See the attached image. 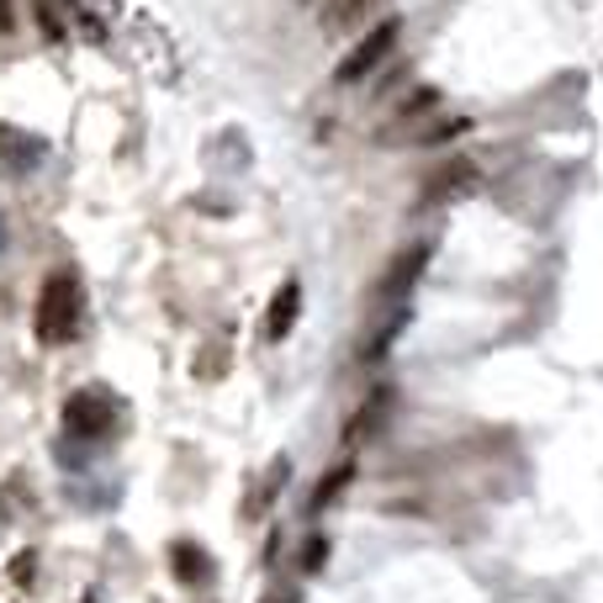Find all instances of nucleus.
<instances>
[{"label":"nucleus","instance_id":"obj_1","mask_svg":"<svg viewBox=\"0 0 603 603\" xmlns=\"http://www.w3.org/2000/svg\"><path fill=\"white\" fill-rule=\"evenodd\" d=\"M38 339L42 344H70L75 334H80V281L70 276V271H53L38 291Z\"/></svg>","mask_w":603,"mask_h":603},{"label":"nucleus","instance_id":"obj_2","mask_svg":"<svg viewBox=\"0 0 603 603\" xmlns=\"http://www.w3.org/2000/svg\"><path fill=\"white\" fill-rule=\"evenodd\" d=\"M398 33H402V22L398 16H387V22H376L370 33H365L344 59H339V70H334V85H361L365 75H376L387 59H392V48H398Z\"/></svg>","mask_w":603,"mask_h":603},{"label":"nucleus","instance_id":"obj_3","mask_svg":"<svg viewBox=\"0 0 603 603\" xmlns=\"http://www.w3.org/2000/svg\"><path fill=\"white\" fill-rule=\"evenodd\" d=\"M64 429L80 435V440L106 435V429H112V402L101 398V392H75V398L64 402Z\"/></svg>","mask_w":603,"mask_h":603},{"label":"nucleus","instance_id":"obj_4","mask_svg":"<svg viewBox=\"0 0 603 603\" xmlns=\"http://www.w3.org/2000/svg\"><path fill=\"white\" fill-rule=\"evenodd\" d=\"M435 260V243L418 239L413 249H402L398 260L387 265V276H381V297H407L413 286H418V276H424V265Z\"/></svg>","mask_w":603,"mask_h":603},{"label":"nucleus","instance_id":"obj_5","mask_svg":"<svg viewBox=\"0 0 603 603\" xmlns=\"http://www.w3.org/2000/svg\"><path fill=\"white\" fill-rule=\"evenodd\" d=\"M297 313H302V281H281V291H276L271 307H265V339L281 344L286 334L297 328Z\"/></svg>","mask_w":603,"mask_h":603},{"label":"nucleus","instance_id":"obj_6","mask_svg":"<svg viewBox=\"0 0 603 603\" xmlns=\"http://www.w3.org/2000/svg\"><path fill=\"white\" fill-rule=\"evenodd\" d=\"M387 407H392V387H376L370 398L355 407V418H350V429H344V444H361L370 440L376 429H381V418H387Z\"/></svg>","mask_w":603,"mask_h":603},{"label":"nucleus","instance_id":"obj_7","mask_svg":"<svg viewBox=\"0 0 603 603\" xmlns=\"http://www.w3.org/2000/svg\"><path fill=\"white\" fill-rule=\"evenodd\" d=\"M472 180H477V169H472L466 160H455V164H444L440 175H429V186H424V197H418V201H424V206H435V201H450V197H461Z\"/></svg>","mask_w":603,"mask_h":603},{"label":"nucleus","instance_id":"obj_8","mask_svg":"<svg viewBox=\"0 0 603 603\" xmlns=\"http://www.w3.org/2000/svg\"><path fill=\"white\" fill-rule=\"evenodd\" d=\"M169 566H175V577H180V582H191V588L212 577V562L201 556V545H191V540H180V545L169 551Z\"/></svg>","mask_w":603,"mask_h":603},{"label":"nucleus","instance_id":"obj_9","mask_svg":"<svg viewBox=\"0 0 603 603\" xmlns=\"http://www.w3.org/2000/svg\"><path fill=\"white\" fill-rule=\"evenodd\" d=\"M350 477H355V466H350V461H344V466H334V472L313 487V514H323V508H328V503H334V498L350 487Z\"/></svg>","mask_w":603,"mask_h":603},{"label":"nucleus","instance_id":"obj_10","mask_svg":"<svg viewBox=\"0 0 603 603\" xmlns=\"http://www.w3.org/2000/svg\"><path fill=\"white\" fill-rule=\"evenodd\" d=\"M370 5H376V0H334V5H323V22H328V27H355V22H365Z\"/></svg>","mask_w":603,"mask_h":603},{"label":"nucleus","instance_id":"obj_11","mask_svg":"<svg viewBox=\"0 0 603 603\" xmlns=\"http://www.w3.org/2000/svg\"><path fill=\"white\" fill-rule=\"evenodd\" d=\"M455 133H466V117H444V122H435L429 133H418L424 143H444V138H455Z\"/></svg>","mask_w":603,"mask_h":603},{"label":"nucleus","instance_id":"obj_12","mask_svg":"<svg viewBox=\"0 0 603 603\" xmlns=\"http://www.w3.org/2000/svg\"><path fill=\"white\" fill-rule=\"evenodd\" d=\"M323 562H328V540L313 535V540H307V551H302V566H307V571H318Z\"/></svg>","mask_w":603,"mask_h":603},{"label":"nucleus","instance_id":"obj_13","mask_svg":"<svg viewBox=\"0 0 603 603\" xmlns=\"http://www.w3.org/2000/svg\"><path fill=\"white\" fill-rule=\"evenodd\" d=\"M11 577H16V582H27V577H33V556H16V566H11Z\"/></svg>","mask_w":603,"mask_h":603},{"label":"nucleus","instance_id":"obj_14","mask_svg":"<svg viewBox=\"0 0 603 603\" xmlns=\"http://www.w3.org/2000/svg\"><path fill=\"white\" fill-rule=\"evenodd\" d=\"M11 27H16V22H11V5H5V0H0V38H5V33H11Z\"/></svg>","mask_w":603,"mask_h":603},{"label":"nucleus","instance_id":"obj_15","mask_svg":"<svg viewBox=\"0 0 603 603\" xmlns=\"http://www.w3.org/2000/svg\"><path fill=\"white\" fill-rule=\"evenodd\" d=\"M271 603H291V599H271Z\"/></svg>","mask_w":603,"mask_h":603},{"label":"nucleus","instance_id":"obj_16","mask_svg":"<svg viewBox=\"0 0 603 603\" xmlns=\"http://www.w3.org/2000/svg\"><path fill=\"white\" fill-rule=\"evenodd\" d=\"M85 603H96V599H85Z\"/></svg>","mask_w":603,"mask_h":603},{"label":"nucleus","instance_id":"obj_17","mask_svg":"<svg viewBox=\"0 0 603 603\" xmlns=\"http://www.w3.org/2000/svg\"><path fill=\"white\" fill-rule=\"evenodd\" d=\"M307 5H313V0H307Z\"/></svg>","mask_w":603,"mask_h":603}]
</instances>
